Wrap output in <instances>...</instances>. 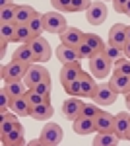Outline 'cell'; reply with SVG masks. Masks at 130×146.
Listing matches in <instances>:
<instances>
[{
	"label": "cell",
	"mask_w": 130,
	"mask_h": 146,
	"mask_svg": "<svg viewBox=\"0 0 130 146\" xmlns=\"http://www.w3.org/2000/svg\"><path fill=\"white\" fill-rule=\"evenodd\" d=\"M115 66V62L105 55V51H99L89 58V72L95 76V78H107L111 74V70Z\"/></svg>",
	"instance_id": "obj_1"
},
{
	"label": "cell",
	"mask_w": 130,
	"mask_h": 146,
	"mask_svg": "<svg viewBox=\"0 0 130 146\" xmlns=\"http://www.w3.org/2000/svg\"><path fill=\"white\" fill-rule=\"evenodd\" d=\"M43 20H45V31H49V33L60 35L68 27L66 18L62 16V12H56V10L47 12V14H43Z\"/></svg>",
	"instance_id": "obj_2"
},
{
	"label": "cell",
	"mask_w": 130,
	"mask_h": 146,
	"mask_svg": "<svg viewBox=\"0 0 130 146\" xmlns=\"http://www.w3.org/2000/svg\"><path fill=\"white\" fill-rule=\"evenodd\" d=\"M117 98H119V92L111 86V82H101L97 86L95 96H93V101L97 105H101V107H109V105H113L117 101Z\"/></svg>",
	"instance_id": "obj_3"
},
{
	"label": "cell",
	"mask_w": 130,
	"mask_h": 146,
	"mask_svg": "<svg viewBox=\"0 0 130 146\" xmlns=\"http://www.w3.org/2000/svg\"><path fill=\"white\" fill-rule=\"evenodd\" d=\"M51 78V74H49V70L43 66V64H39V62H33L27 66V72H25V76H23V84L27 86V88H35L37 84H41L43 80Z\"/></svg>",
	"instance_id": "obj_4"
},
{
	"label": "cell",
	"mask_w": 130,
	"mask_h": 146,
	"mask_svg": "<svg viewBox=\"0 0 130 146\" xmlns=\"http://www.w3.org/2000/svg\"><path fill=\"white\" fill-rule=\"evenodd\" d=\"M29 47H31V51H33V55H35V60H37V62H49V60H51L53 49H51V43L45 39L43 35L33 37Z\"/></svg>",
	"instance_id": "obj_5"
},
{
	"label": "cell",
	"mask_w": 130,
	"mask_h": 146,
	"mask_svg": "<svg viewBox=\"0 0 130 146\" xmlns=\"http://www.w3.org/2000/svg\"><path fill=\"white\" fill-rule=\"evenodd\" d=\"M27 66H29V64H25V62H20V60H14V58H12V62H8V64H4V66H2V80H4V82L23 80L25 72H27Z\"/></svg>",
	"instance_id": "obj_6"
},
{
	"label": "cell",
	"mask_w": 130,
	"mask_h": 146,
	"mask_svg": "<svg viewBox=\"0 0 130 146\" xmlns=\"http://www.w3.org/2000/svg\"><path fill=\"white\" fill-rule=\"evenodd\" d=\"M64 138V133H62V127L56 123H47L41 131V140H43L45 146H58Z\"/></svg>",
	"instance_id": "obj_7"
},
{
	"label": "cell",
	"mask_w": 130,
	"mask_h": 146,
	"mask_svg": "<svg viewBox=\"0 0 130 146\" xmlns=\"http://www.w3.org/2000/svg\"><path fill=\"white\" fill-rule=\"evenodd\" d=\"M86 20L91 25H101L107 20V6H105L103 0H93L91 2V6L86 12Z\"/></svg>",
	"instance_id": "obj_8"
},
{
	"label": "cell",
	"mask_w": 130,
	"mask_h": 146,
	"mask_svg": "<svg viewBox=\"0 0 130 146\" xmlns=\"http://www.w3.org/2000/svg\"><path fill=\"white\" fill-rule=\"evenodd\" d=\"M84 101L80 100L78 96H70L68 100H64V103H62V115H64L68 121H76L78 117L82 115V111H84Z\"/></svg>",
	"instance_id": "obj_9"
},
{
	"label": "cell",
	"mask_w": 130,
	"mask_h": 146,
	"mask_svg": "<svg viewBox=\"0 0 130 146\" xmlns=\"http://www.w3.org/2000/svg\"><path fill=\"white\" fill-rule=\"evenodd\" d=\"M72 129L74 133L80 136L91 135V133H97V127H95V119L91 117H86V115H80L76 121H72Z\"/></svg>",
	"instance_id": "obj_10"
},
{
	"label": "cell",
	"mask_w": 130,
	"mask_h": 146,
	"mask_svg": "<svg viewBox=\"0 0 130 146\" xmlns=\"http://www.w3.org/2000/svg\"><path fill=\"white\" fill-rule=\"evenodd\" d=\"M54 55L58 58V62H62V64H70V62H80L82 60L76 51V47H68V45H62V43L56 47Z\"/></svg>",
	"instance_id": "obj_11"
},
{
	"label": "cell",
	"mask_w": 130,
	"mask_h": 146,
	"mask_svg": "<svg viewBox=\"0 0 130 146\" xmlns=\"http://www.w3.org/2000/svg\"><path fill=\"white\" fill-rule=\"evenodd\" d=\"M126 27L124 23H115L111 29H109V45H115V47H124V43L128 41L126 39Z\"/></svg>",
	"instance_id": "obj_12"
},
{
	"label": "cell",
	"mask_w": 130,
	"mask_h": 146,
	"mask_svg": "<svg viewBox=\"0 0 130 146\" xmlns=\"http://www.w3.org/2000/svg\"><path fill=\"white\" fill-rule=\"evenodd\" d=\"M82 64L80 62H70V64H62V70H60V84L64 86L68 82H74L82 76Z\"/></svg>",
	"instance_id": "obj_13"
},
{
	"label": "cell",
	"mask_w": 130,
	"mask_h": 146,
	"mask_svg": "<svg viewBox=\"0 0 130 146\" xmlns=\"http://www.w3.org/2000/svg\"><path fill=\"white\" fill-rule=\"evenodd\" d=\"M53 115H54V107L51 101H43L39 105H33L31 113H29V117L35 119V121H49Z\"/></svg>",
	"instance_id": "obj_14"
},
{
	"label": "cell",
	"mask_w": 130,
	"mask_h": 146,
	"mask_svg": "<svg viewBox=\"0 0 130 146\" xmlns=\"http://www.w3.org/2000/svg\"><path fill=\"white\" fill-rule=\"evenodd\" d=\"M84 31H80L78 27H66V31L58 35L60 37V43L62 45H68V47H78L82 41H84Z\"/></svg>",
	"instance_id": "obj_15"
},
{
	"label": "cell",
	"mask_w": 130,
	"mask_h": 146,
	"mask_svg": "<svg viewBox=\"0 0 130 146\" xmlns=\"http://www.w3.org/2000/svg\"><path fill=\"white\" fill-rule=\"evenodd\" d=\"M95 127H97V133L115 131V115H111L109 111L101 109V111H99V115L95 117Z\"/></svg>",
	"instance_id": "obj_16"
},
{
	"label": "cell",
	"mask_w": 130,
	"mask_h": 146,
	"mask_svg": "<svg viewBox=\"0 0 130 146\" xmlns=\"http://www.w3.org/2000/svg\"><path fill=\"white\" fill-rule=\"evenodd\" d=\"M111 82V86L115 88V90L119 92V94H124L126 96V92L130 90V74H122V72H113V76L109 78Z\"/></svg>",
	"instance_id": "obj_17"
},
{
	"label": "cell",
	"mask_w": 130,
	"mask_h": 146,
	"mask_svg": "<svg viewBox=\"0 0 130 146\" xmlns=\"http://www.w3.org/2000/svg\"><path fill=\"white\" fill-rule=\"evenodd\" d=\"M80 84H82V96H86L89 100H93V96H95V92H97V82H95V76L93 74H86V72H82V76H80Z\"/></svg>",
	"instance_id": "obj_18"
},
{
	"label": "cell",
	"mask_w": 130,
	"mask_h": 146,
	"mask_svg": "<svg viewBox=\"0 0 130 146\" xmlns=\"http://www.w3.org/2000/svg\"><path fill=\"white\" fill-rule=\"evenodd\" d=\"M18 117L20 115H16V113H2V121H0V136H6L8 133H12L16 127H20V121H18Z\"/></svg>",
	"instance_id": "obj_19"
},
{
	"label": "cell",
	"mask_w": 130,
	"mask_h": 146,
	"mask_svg": "<svg viewBox=\"0 0 130 146\" xmlns=\"http://www.w3.org/2000/svg\"><path fill=\"white\" fill-rule=\"evenodd\" d=\"M122 140L115 131H107V133H97L95 138L91 140V144L93 146H117Z\"/></svg>",
	"instance_id": "obj_20"
},
{
	"label": "cell",
	"mask_w": 130,
	"mask_h": 146,
	"mask_svg": "<svg viewBox=\"0 0 130 146\" xmlns=\"http://www.w3.org/2000/svg\"><path fill=\"white\" fill-rule=\"evenodd\" d=\"M10 109L16 113V115H20V117H29V113H31V103H29V100H27L25 96L12 98Z\"/></svg>",
	"instance_id": "obj_21"
},
{
	"label": "cell",
	"mask_w": 130,
	"mask_h": 146,
	"mask_svg": "<svg viewBox=\"0 0 130 146\" xmlns=\"http://www.w3.org/2000/svg\"><path fill=\"white\" fill-rule=\"evenodd\" d=\"M35 14H37V10H35L33 6H29V4H18L14 23H18V25H22V23H29Z\"/></svg>",
	"instance_id": "obj_22"
},
{
	"label": "cell",
	"mask_w": 130,
	"mask_h": 146,
	"mask_svg": "<svg viewBox=\"0 0 130 146\" xmlns=\"http://www.w3.org/2000/svg\"><path fill=\"white\" fill-rule=\"evenodd\" d=\"M0 140H2V144L4 146H22L25 142V138H23V127H16L12 133H8L6 136H0Z\"/></svg>",
	"instance_id": "obj_23"
},
{
	"label": "cell",
	"mask_w": 130,
	"mask_h": 146,
	"mask_svg": "<svg viewBox=\"0 0 130 146\" xmlns=\"http://www.w3.org/2000/svg\"><path fill=\"white\" fill-rule=\"evenodd\" d=\"M128 127H130V111L117 113V115H115V133H117L120 138H124Z\"/></svg>",
	"instance_id": "obj_24"
},
{
	"label": "cell",
	"mask_w": 130,
	"mask_h": 146,
	"mask_svg": "<svg viewBox=\"0 0 130 146\" xmlns=\"http://www.w3.org/2000/svg\"><path fill=\"white\" fill-rule=\"evenodd\" d=\"M14 60H20V62H25V64H33V62H37L35 60V55H33L31 47L29 45H20L16 51H14V55H12Z\"/></svg>",
	"instance_id": "obj_25"
},
{
	"label": "cell",
	"mask_w": 130,
	"mask_h": 146,
	"mask_svg": "<svg viewBox=\"0 0 130 146\" xmlns=\"http://www.w3.org/2000/svg\"><path fill=\"white\" fill-rule=\"evenodd\" d=\"M16 25H18V23H16ZM33 37H35V35H33V31L29 29V25H27V23H22V25H18V29H16L14 43H20V45H29Z\"/></svg>",
	"instance_id": "obj_26"
},
{
	"label": "cell",
	"mask_w": 130,
	"mask_h": 146,
	"mask_svg": "<svg viewBox=\"0 0 130 146\" xmlns=\"http://www.w3.org/2000/svg\"><path fill=\"white\" fill-rule=\"evenodd\" d=\"M2 90L6 94H10V98H20V96H25L27 86L23 84V80H16V82H6Z\"/></svg>",
	"instance_id": "obj_27"
},
{
	"label": "cell",
	"mask_w": 130,
	"mask_h": 146,
	"mask_svg": "<svg viewBox=\"0 0 130 146\" xmlns=\"http://www.w3.org/2000/svg\"><path fill=\"white\" fill-rule=\"evenodd\" d=\"M16 29L18 25L12 23H0V41H6V43H14V37H16Z\"/></svg>",
	"instance_id": "obj_28"
},
{
	"label": "cell",
	"mask_w": 130,
	"mask_h": 146,
	"mask_svg": "<svg viewBox=\"0 0 130 146\" xmlns=\"http://www.w3.org/2000/svg\"><path fill=\"white\" fill-rule=\"evenodd\" d=\"M27 25H29V29L33 31V35H35V37H39V35L45 31V20H43V14H39V12H37V14H35V16L31 18V22L27 23Z\"/></svg>",
	"instance_id": "obj_29"
},
{
	"label": "cell",
	"mask_w": 130,
	"mask_h": 146,
	"mask_svg": "<svg viewBox=\"0 0 130 146\" xmlns=\"http://www.w3.org/2000/svg\"><path fill=\"white\" fill-rule=\"evenodd\" d=\"M25 98L29 100V103L33 105H39V103H43V101H51V96H43V94H39V92L35 90V88H27L25 92Z\"/></svg>",
	"instance_id": "obj_30"
},
{
	"label": "cell",
	"mask_w": 130,
	"mask_h": 146,
	"mask_svg": "<svg viewBox=\"0 0 130 146\" xmlns=\"http://www.w3.org/2000/svg\"><path fill=\"white\" fill-rule=\"evenodd\" d=\"M16 10H18V4H10L6 8H0V23H12L16 20Z\"/></svg>",
	"instance_id": "obj_31"
},
{
	"label": "cell",
	"mask_w": 130,
	"mask_h": 146,
	"mask_svg": "<svg viewBox=\"0 0 130 146\" xmlns=\"http://www.w3.org/2000/svg\"><path fill=\"white\" fill-rule=\"evenodd\" d=\"M84 41H86V43L91 47L95 53H99V51H103V49H105L103 39H101L99 35H95V33H86V35H84Z\"/></svg>",
	"instance_id": "obj_32"
},
{
	"label": "cell",
	"mask_w": 130,
	"mask_h": 146,
	"mask_svg": "<svg viewBox=\"0 0 130 146\" xmlns=\"http://www.w3.org/2000/svg\"><path fill=\"white\" fill-rule=\"evenodd\" d=\"M103 51H105V55H107L109 58L113 60V62H117L119 58H122V56H124V51H122L120 47L109 45V43H107V45H105V49H103Z\"/></svg>",
	"instance_id": "obj_33"
},
{
	"label": "cell",
	"mask_w": 130,
	"mask_h": 146,
	"mask_svg": "<svg viewBox=\"0 0 130 146\" xmlns=\"http://www.w3.org/2000/svg\"><path fill=\"white\" fill-rule=\"evenodd\" d=\"M51 4L56 12H62V14L72 12V0H51Z\"/></svg>",
	"instance_id": "obj_34"
},
{
	"label": "cell",
	"mask_w": 130,
	"mask_h": 146,
	"mask_svg": "<svg viewBox=\"0 0 130 146\" xmlns=\"http://www.w3.org/2000/svg\"><path fill=\"white\" fill-rule=\"evenodd\" d=\"M64 90L68 96H82V84H80V78L74 80V82H68V84H64Z\"/></svg>",
	"instance_id": "obj_35"
},
{
	"label": "cell",
	"mask_w": 130,
	"mask_h": 146,
	"mask_svg": "<svg viewBox=\"0 0 130 146\" xmlns=\"http://www.w3.org/2000/svg\"><path fill=\"white\" fill-rule=\"evenodd\" d=\"M76 51H78V55H80V58H87V60H89L91 56L95 55V51H93L91 47L87 45L86 41H82V43H80V45L76 47Z\"/></svg>",
	"instance_id": "obj_36"
},
{
	"label": "cell",
	"mask_w": 130,
	"mask_h": 146,
	"mask_svg": "<svg viewBox=\"0 0 130 146\" xmlns=\"http://www.w3.org/2000/svg\"><path fill=\"white\" fill-rule=\"evenodd\" d=\"M99 111H101V105H97V103L93 101V103H86V105H84V111H82V115L95 119V117L99 115Z\"/></svg>",
	"instance_id": "obj_37"
},
{
	"label": "cell",
	"mask_w": 130,
	"mask_h": 146,
	"mask_svg": "<svg viewBox=\"0 0 130 146\" xmlns=\"http://www.w3.org/2000/svg\"><path fill=\"white\" fill-rule=\"evenodd\" d=\"M115 70L117 72H122V74H130V58L128 56H122L115 62Z\"/></svg>",
	"instance_id": "obj_38"
},
{
	"label": "cell",
	"mask_w": 130,
	"mask_h": 146,
	"mask_svg": "<svg viewBox=\"0 0 130 146\" xmlns=\"http://www.w3.org/2000/svg\"><path fill=\"white\" fill-rule=\"evenodd\" d=\"M93 0H72V12H87Z\"/></svg>",
	"instance_id": "obj_39"
},
{
	"label": "cell",
	"mask_w": 130,
	"mask_h": 146,
	"mask_svg": "<svg viewBox=\"0 0 130 146\" xmlns=\"http://www.w3.org/2000/svg\"><path fill=\"white\" fill-rule=\"evenodd\" d=\"M10 103H12L10 94H6V92L2 90V92H0V113L8 111V109H10Z\"/></svg>",
	"instance_id": "obj_40"
},
{
	"label": "cell",
	"mask_w": 130,
	"mask_h": 146,
	"mask_svg": "<svg viewBox=\"0 0 130 146\" xmlns=\"http://www.w3.org/2000/svg\"><path fill=\"white\" fill-rule=\"evenodd\" d=\"M51 86H53V84H51V78H47V80H43L41 84H37L35 90L39 92V94H43V96H51V94H53V92H51Z\"/></svg>",
	"instance_id": "obj_41"
},
{
	"label": "cell",
	"mask_w": 130,
	"mask_h": 146,
	"mask_svg": "<svg viewBox=\"0 0 130 146\" xmlns=\"http://www.w3.org/2000/svg\"><path fill=\"white\" fill-rule=\"evenodd\" d=\"M130 0H113V8H115V12H119V14H122V10H124V6L128 4Z\"/></svg>",
	"instance_id": "obj_42"
},
{
	"label": "cell",
	"mask_w": 130,
	"mask_h": 146,
	"mask_svg": "<svg viewBox=\"0 0 130 146\" xmlns=\"http://www.w3.org/2000/svg\"><path fill=\"white\" fill-rule=\"evenodd\" d=\"M6 47H8V43H6V41H0V56L6 55Z\"/></svg>",
	"instance_id": "obj_43"
},
{
	"label": "cell",
	"mask_w": 130,
	"mask_h": 146,
	"mask_svg": "<svg viewBox=\"0 0 130 146\" xmlns=\"http://www.w3.org/2000/svg\"><path fill=\"white\" fill-rule=\"evenodd\" d=\"M122 51H124V56H128V58H130V41H126V43H124Z\"/></svg>",
	"instance_id": "obj_44"
},
{
	"label": "cell",
	"mask_w": 130,
	"mask_h": 146,
	"mask_svg": "<svg viewBox=\"0 0 130 146\" xmlns=\"http://www.w3.org/2000/svg\"><path fill=\"white\" fill-rule=\"evenodd\" d=\"M29 146H45V144H43V140H41V136H39V138L31 140V142H29Z\"/></svg>",
	"instance_id": "obj_45"
},
{
	"label": "cell",
	"mask_w": 130,
	"mask_h": 146,
	"mask_svg": "<svg viewBox=\"0 0 130 146\" xmlns=\"http://www.w3.org/2000/svg\"><path fill=\"white\" fill-rule=\"evenodd\" d=\"M10 4H14L12 0H0V8H6V6H10Z\"/></svg>",
	"instance_id": "obj_46"
},
{
	"label": "cell",
	"mask_w": 130,
	"mask_h": 146,
	"mask_svg": "<svg viewBox=\"0 0 130 146\" xmlns=\"http://www.w3.org/2000/svg\"><path fill=\"white\" fill-rule=\"evenodd\" d=\"M122 14H124V16H128V18H130V2L126 4V6H124V10H122Z\"/></svg>",
	"instance_id": "obj_47"
},
{
	"label": "cell",
	"mask_w": 130,
	"mask_h": 146,
	"mask_svg": "<svg viewBox=\"0 0 130 146\" xmlns=\"http://www.w3.org/2000/svg\"><path fill=\"white\" fill-rule=\"evenodd\" d=\"M124 140H128V142H130V127H128V131H126V135H124Z\"/></svg>",
	"instance_id": "obj_48"
},
{
	"label": "cell",
	"mask_w": 130,
	"mask_h": 146,
	"mask_svg": "<svg viewBox=\"0 0 130 146\" xmlns=\"http://www.w3.org/2000/svg\"><path fill=\"white\" fill-rule=\"evenodd\" d=\"M126 109L130 111V96H126Z\"/></svg>",
	"instance_id": "obj_49"
},
{
	"label": "cell",
	"mask_w": 130,
	"mask_h": 146,
	"mask_svg": "<svg viewBox=\"0 0 130 146\" xmlns=\"http://www.w3.org/2000/svg\"><path fill=\"white\" fill-rule=\"evenodd\" d=\"M126 39H128V41H130V25H128V27H126Z\"/></svg>",
	"instance_id": "obj_50"
},
{
	"label": "cell",
	"mask_w": 130,
	"mask_h": 146,
	"mask_svg": "<svg viewBox=\"0 0 130 146\" xmlns=\"http://www.w3.org/2000/svg\"><path fill=\"white\" fill-rule=\"evenodd\" d=\"M126 96H130V90H128V92H126Z\"/></svg>",
	"instance_id": "obj_51"
},
{
	"label": "cell",
	"mask_w": 130,
	"mask_h": 146,
	"mask_svg": "<svg viewBox=\"0 0 130 146\" xmlns=\"http://www.w3.org/2000/svg\"><path fill=\"white\" fill-rule=\"evenodd\" d=\"M103 2H105V0H103ZM111 2H113V0H111Z\"/></svg>",
	"instance_id": "obj_52"
}]
</instances>
